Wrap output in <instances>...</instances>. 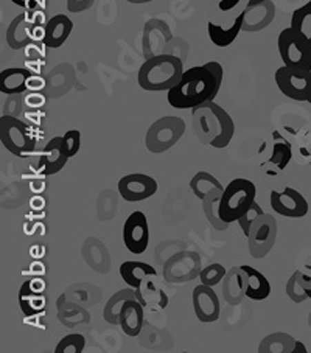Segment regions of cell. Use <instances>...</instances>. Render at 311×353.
Returning <instances> with one entry per match:
<instances>
[{
  "label": "cell",
  "instance_id": "obj_6",
  "mask_svg": "<svg viewBox=\"0 0 311 353\" xmlns=\"http://www.w3.org/2000/svg\"><path fill=\"white\" fill-rule=\"evenodd\" d=\"M185 132V121L174 117V115H168V117H162L156 120L154 123L150 126L148 132H146L145 143L150 153L161 154L165 153L170 148H173L179 139L184 136Z\"/></svg>",
  "mask_w": 311,
  "mask_h": 353
},
{
  "label": "cell",
  "instance_id": "obj_17",
  "mask_svg": "<svg viewBox=\"0 0 311 353\" xmlns=\"http://www.w3.org/2000/svg\"><path fill=\"white\" fill-rule=\"evenodd\" d=\"M274 16H276V5L271 0H265V2L252 5V7H246L243 30L249 33L265 30L272 23Z\"/></svg>",
  "mask_w": 311,
  "mask_h": 353
},
{
  "label": "cell",
  "instance_id": "obj_33",
  "mask_svg": "<svg viewBox=\"0 0 311 353\" xmlns=\"http://www.w3.org/2000/svg\"><path fill=\"white\" fill-rule=\"evenodd\" d=\"M86 347V339L80 333L67 334L59 341L54 353H83Z\"/></svg>",
  "mask_w": 311,
  "mask_h": 353
},
{
  "label": "cell",
  "instance_id": "obj_14",
  "mask_svg": "<svg viewBox=\"0 0 311 353\" xmlns=\"http://www.w3.org/2000/svg\"><path fill=\"white\" fill-rule=\"evenodd\" d=\"M193 310L197 318L204 324L218 321L221 314V305L215 291L209 285L201 283L193 290Z\"/></svg>",
  "mask_w": 311,
  "mask_h": 353
},
{
  "label": "cell",
  "instance_id": "obj_13",
  "mask_svg": "<svg viewBox=\"0 0 311 353\" xmlns=\"http://www.w3.org/2000/svg\"><path fill=\"white\" fill-rule=\"evenodd\" d=\"M46 282L39 277L30 279L19 290V307L26 316H38L46 310Z\"/></svg>",
  "mask_w": 311,
  "mask_h": 353
},
{
  "label": "cell",
  "instance_id": "obj_28",
  "mask_svg": "<svg viewBox=\"0 0 311 353\" xmlns=\"http://www.w3.org/2000/svg\"><path fill=\"white\" fill-rule=\"evenodd\" d=\"M297 341L288 333H272L260 343V353H291L296 349Z\"/></svg>",
  "mask_w": 311,
  "mask_h": 353
},
{
  "label": "cell",
  "instance_id": "obj_10",
  "mask_svg": "<svg viewBox=\"0 0 311 353\" xmlns=\"http://www.w3.org/2000/svg\"><path fill=\"white\" fill-rule=\"evenodd\" d=\"M123 241L128 251L134 255H140L146 251L150 243V228L143 212H132L126 218L123 226Z\"/></svg>",
  "mask_w": 311,
  "mask_h": 353
},
{
  "label": "cell",
  "instance_id": "obj_36",
  "mask_svg": "<svg viewBox=\"0 0 311 353\" xmlns=\"http://www.w3.org/2000/svg\"><path fill=\"white\" fill-rule=\"evenodd\" d=\"M61 137H63V150L67 157L70 159V157L77 156L81 148V132L77 130H70Z\"/></svg>",
  "mask_w": 311,
  "mask_h": 353
},
{
  "label": "cell",
  "instance_id": "obj_21",
  "mask_svg": "<svg viewBox=\"0 0 311 353\" xmlns=\"http://www.w3.org/2000/svg\"><path fill=\"white\" fill-rule=\"evenodd\" d=\"M33 72L23 67H10L0 72V92L5 95H21L28 89Z\"/></svg>",
  "mask_w": 311,
  "mask_h": 353
},
{
  "label": "cell",
  "instance_id": "obj_18",
  "mask_svg": "<svg viewBox=\"0 0 311 353\" xmlns=\"http://www.w3.org/2000/svg\"><path fill=\"white\" fill-rule=\"evenodd\" d=\"M73 32V22L69 16L57 14L50 17L46 23V33L42 44L47 48H59L64 46V42L69 39Z\"/></svg>",
  "mask_w": 311,
  "mask_h": 353
},
{
  "label": "cell",
  "instance_id": "obj_15",
  "mask_svg": "<svg viewBox=\"0 0 311 353\" xmlns=\"http://www.w3.org/2000/svg\"><path fill=\"white\" fill-rule=\"evenodd\" d=\"M181 271H185L188 277L194 279L201 272V259L197 252H181L173 255L163 268V276L172 283H181Z\"/></svg>",
  "mask_w": 311,
  "mask_h": 353
},
{
  "label": "cell",
  "instance_id": "obj_5",
  "mask_svg": "<svg viewBox=\"0 0 311 353\" xmlns=\"http://www.w3.org/2000/svg\"><path fill=\"white\" fill-rule=\"evenodd\" d=\"M0 142L3 148L17 157L32 154L36 148V140L28 126L21 119L8 114L0 119Z\"/></svg>",
  "mask_w": 311,
  "mask_h": 353
},
{
  "label": "cell",
  "instance_id": "obj_41",
  "mask_svg": "<svg viewBox=\"0 0 311 353\" xmlns=\"http://www.w3.org/2000/svg\"><path fill=\"white\" fill-rule=\"evenodd\" d=\"M46 88V80L42 77H38V75H33L32 78H30L28 81V89L30 90H34V92H38V90L44 89Z\"/></svg>",
  "mask_w": 311,
  "mask_h": 353
},
{
  "label": "cell",
  "instance_id": "obj_8",
  "mask_svg": "<svg viewBox=\"0 0 311 353\" xmlns=\"http://www.w3.org/2000/svg\"><path fill=\"white\" fill-rule=\"evenodd\" d=\"M276 84L285 97L294 101H308L311 95V70L282 65L276 70Z\"/></svg>",
  "mask_w": 311,
  "mask_h": 353
},
{
  "label": "cell",
  "instance_id": "obj_32",
  "mask_svg": "<svg viewBox=\"0 0 311 353\" xmlns=\"http://www.w3.org/2000/svg\"><path fill=\"white\" fill-rule=\"evenodd\" d=\"M291 159H292L291 143L286 142V140L282 137L279 139V134H276V143H274L272 147V156L270 157V162L274 163V165L282 172V170H285L286 165H288Z\"/></svg>",
  "mask_w": 311,
  "mask_h": 353
},
{
  "label": "cell",
  "instance_id": "obj_19",
  "mask_svg": "<svg viewBox=\"0 0 311 353\" xmlns=\"http://www.w3.org/2000/svg\"><path fill=\"white\" fill-rule=\"evenodd\" d=\"M156 277H150L142 282L136 290V299L142 303L145 310L150 312H161L168 305V296L161 287L154 282Z\"/></svg>",
  "mask_w": 311,
  "mask_h": 353
},
{
  "label": "cell",
  "instance_id": "obj_43",
  "mask_svg": "<svg viewBox=\"0 0 311 353\" xmlns=\"http://www.w3.org/2000/svg\"><path fill=\"white\" fill-rule=\"evenodd\" d=\"M126 2L134 3V5H139V3H150V2H154V0H126Z\"/></svg>",
  "mask_w": 311,
  "mask_h": 353
},
{
  "label": "cell",
  "instance_id": "obj_3",
  "mask_svg": "<svg viewBox=\"0 0 311 353\" xmlns=\"http://www.w3.org/2000/svg\"><path fill=\"white\" fill-rule=\"evenodd\" d=\"M184 74V64L174 54H154L140 65L139 86L148 92H162L172 89Z\"/></svg>",
  "mask_w": 311,
  "mask_h": 353
},
{
  "label": "cell",
  "instance_id": "obj_23",
  "mask_svg": "<svg viewBox=\"0 0 311 353\" xmlns=\"http://www.w3.org/2000/svg\"><path fill=\"white\" fill-rule=\"evenodd\" d=\"M145 308L137 299H130L123 303L120 312V327L128 336H139L145 322Z\"/></svg>",
  "mask_w": 311,
  "mask_h": 353
},
{
  "label": "cell",
  "instance_id": "obj_25",
  "mask_svg": "<svg viewBox=\"0 0 311 353\" xmlns=\"http://www.w3.org/2000/svg\"><path fill=\"white\" fill-rule=\"evenodd\" d=\"M120 276L125 280L126 285H130L131 288H139L142 285L143 280L150 277H157V272L154 268L148 263L137 260H130L120 265Z\"/></svg>",
  "mask_w": 311,
  "mask_h": 353
},
{
  "label": "cell",
  "instance_id": "obj_1",
  "mask_svg": "<svg viewBox=\"0 0 311 353\" xmlns=\"http://www.w3.org/2000/svg\"><path fill=\"white\" fill-rule=\"evenodd\" d=\"M221 84L223 80H219L205 64L190 67L168 90V105L174 109H194L215 100Z\"/></svg>",
  "mask_w": 311,
  "mask_h": 353
},
{
  "label": "cell",
  "instance_id": "obj_29",
  "mask_svg": "<svg viewBox=\"0 0 311 353\" xmlns=\"http://www.w3.org/2000/svg\"><path fill=\"white\" fill-rule=\"evenodd\" d=\"M224 190H219V188H213L212 192L205 194V198L203 199V210L204 215L207 218L213 228L217 230H224L229 226L228 223H224L221 218H219V201H221Z\"/></svg>",
  "mask_w": 311,
  "mask_h": 353
},
{
  "label": "cell",
  "instance_id": "obj_9",
  "mask_svg": "<svg viewBox=\"0 0 311 353\" xmlns=\"http://www.w3.org/2000/svg\"><path fill=\"white\" fill-rule=\"evenodd\" d=\"M277 240V221L270 214H263L254 221L248 234L249 252L254 259H263L271 252Z\"/></svg>",
  "mask_w": 311,
  "mask_h": 353
},
{
  "label": "cell",
  "instance_id": "obj_22",
  "mask_svg": "<svg viewBox=\"0 0 311 353\" xmlns=\"http://www.w3.org/2000/svg\"><path fill=\"white\" fill-rule=\"evenodd\" d=\"M248 277L243 268H232L223 279V297L229 305H239L246 296Z\"/></svg>",
  "mask_w": 311,
  "mask_h": 353
},
{
  "label": "cell",
  "instance_id": "obj_45",
  "mask_svg": "<svg viewBox=\"0 0 311 353\" xmlns=\"http://www.w3.org/2000/svg\"><path fill=\"white\" fill-rule=\"evenodd\" d=\"M260 2H265V0H248V5L246 7H252V5H257Z\"/></svg>",
  "mask_w": 311,
  "mask_h": 353
},
{
  "label": "cell",
  "instance_id": "obj_12",
  "mask_svg": "<svg viewBox=\"0 0 311 353\" xmlns=\"http://www.w3.org/2000/svg\"><path fill=\"white\" fill-rule=\"evenodd\" d=\"M270 201L272 210L286 218H303L310 210L308 201L291 187H285L282 192L272 190Z\"/></svg>",
  "mask_w": 311,
  "mask_h": 353
},
{
  "label": "cell",
  "instance_id": "obj_34",
  "mask_svg": "<svg viewBox=\"0 0 311 353\" xmlns=\"http://www.w3.org/2000/svg\"><path fill=\"white\" fill-rule=\"evenodd\" d=\"M225 274H228V271H225V268L223 265L213 263V265L205 266L204 270H201L199 279H201V283L209 285V287H215V285L223 282Z\"/></svg>",
  "mask_w": 311,
  "mask_h": 353
},
{
  "label": "cell",
  "instance_id": "obj_24",
  "mask_svg": "<svg viewBox=\"0 0 311 353\" xmlns=\"http://www.w3.org/2000/svg\"><path fill=\"white\" fill-rule=\"evenodd\" d=\"M243 21H245V10L235 17L234 23L228 28L218 26L215 22H209L207 23V32H209L210 41L219 48L229 47L243 30Z\"/></svg>",
  "mask_w": 311,
  "mask_h": 353
},
{
  "label": "cell",
  "instance_id": "obj_20",
  "mask_svg": "<svg viewBox=\"0 0 311 353\" xmlns=\"http://www.w3.org/2000/svg\"><path fill=\"white\" fill-rule=\"evenodd\" d=\"M30 27H32V16L28 11H23L19 16H16L7 28V44L13 50H22L28 46H32V34H30Z\"/></svg>",
  "mask_w": 311,
  "mask_h": 353
},
{
  "label": "cell",
  "instance_id": "obj_40",
  "mask_svg": "<svg viewBox=\"0 0 311 353\" xmlns=\"http://www.w3.org/2000/svg\"><path fill=\"white\" fill-rule=\"evenodd\" d=\"M26 103L30 108H42L46 105V97L33 90V92L26 99Z\"/></svg>",
  "mask_w": 311,
  "mask_h": 353
},
{
  "label": "cell",
  "instance_id": "obj_46",
  "mask_svg": "<svg viewBox=\"0 0 311 353\" xmlns=\"http://www.w3.org/2000/svg\"><path fill=\"white\" fill-rule=\"evenodd\" d=\"M308 103L311 105V95H310V99H308Z\"/></svg>",
  "mask_w": 311,
  "mask_h": 353
},
{
  "label": "cell",
  "instance_id": "obj_31",
  "mask_svg": "<svg viewBox=\"0 0 311 353\" xmlns=\"http://www.w3.org/2000/svg\"><path fill=\"white\" fill-rule=\"evenodd\" d=\"M294 32H297L305 39L311 41V0L299 7L291 16V26Z\"/></svg>",
  "mask_w": 311,
  "mask_h": 353
},
{
  "label": "cell",
  "instance_id": "obj_16",
  "mask_svg": "<svg viewBox=\"0 0 311 353\" xmlns=\"http://www.w3.org/2000/svg\"><path fill=\"white\" fill-rule=\"evenodd\" d=\"M69 157L63 150V137L57 136L48 142L41 151L38 161V172L44 176H53L66 167Z\"/></svg>",
  "mask_w": 311,
  "mask_h": 353
},
{
  "label": "cell",
  "instance_id": "obj_4",
  "mask_svg": "<svg viewBox=\"0 0 311 353\" xmlns=\"http://www.w3.org/2000/svg\"><path fill=\"white\" fill-rule=\"evenodd\" d=\"M257 196V187L249 179H234L224 187L219 201V218L224 223H235L251 209Z\"/></svg>",
  "mask_w": 311,
  "mask_h": 353
},
{
  "label": "cell",
  "instance_id": "obj_42",
  "mask_svg": "<svg viewBox=\"0 0 311 353\" xmlns=\"http://www.w3.org/2000/svg\"><path fill=\"white\" fill-rule=\"evenodd\" d=\"M301 282H302V287H303L305 294L308 296V299H311V276H307V274L302 272Z\"/></svg>",
  "mask_w": 311,
  "mask_h": 353
},
{
  "label": "cell",
  "instance_id": "obj_11",
  "mask_svg": "<svg viewBox=\"0 0 311 353\" xmlns=\"http://www.w3.org/2000/svg\"><path fill=\"white\" fill-rule=\"evenodd\" d=\"M157 182L154 178L143 173H131L119 181V193L128 203H139L156 194Z\"/></svg>",
  "mask_w": 311,
  "mask_h": 353
},
{
  "label": "cell",
  "instance_id": "obj_39",
  "mask_svg": "<svg viewBox=\"0 0 311 353\" xmlns=\"http://www.w3.org/2000/svg\"><path fill=\"white\" fill-rule=\"evenodd\" d=\"M11 2L23 11H36L42 7V0H11Z\"/></svg>",
  "mask_w": 311,
  "mask_h": 353
},
{
  "label": "cell",
  "instance_id": "obj_27",
  "mask_svg": "<svg viewBox=\"0 0 311 353\" xmlns=\"http://www.w3.org/2000/svg\"><path fill=\"white\" fill-rule=\"evenodd\" d=\"M130 299H136V288H125L109 297L106 307L103 310V319L111 325H120V312L123 303Z\"/></svg>",
  "mask_w": 311,
  "mask_h": 353
},
{
  "label": "cell",
  "instance_id": "obj_26",
  "mask_svg": "<svg viewBox=\"0 0 311 353\" xmlns=\"http://www.w3.org/2000/svg\"><path fill=\"white\" fill-rule=\"evenodd\" d=\"M243 271L246 272L248 277V285H246V297L251 301H265L271 296V283L263 274L259 270L243 265Z\"/></svg>",
  "mask_w": 311,
  "mask_h": 353
},
{
  "label": "cell",
  "instance_id": "obj_35",
  "mask_svg": "<svg viewBox=\"0 0 311 353\" xmlns=\"http://www.w3.org/2000/svg\"><path fill=\"white\" fill-rule=\"evenodd\" d=\"M301 271L292 272V276L288 279V283H286V294H288L290 299L294 303H301L305 299H308V296L305 294L302 282H301Z\"/></svg>",
  "mask_w": 311,
  "mask_h": 353
},
{
  "label": "cell",
  "instance_id": "obj_44",
  "mask_svg": "<svg viewBox=\"0 0 311 353\" xmlns=\"http://www.w3.org/2000/svg\"><path fill=\"white\" fill-rule=\"evenodd\" d=\"M294 352H307V349H305V347H303V344H302V343H299V341H297V343H296V349H294Z\"/></svg>",
  "mask_w": 311,
  "mask_h": 353
},
{
  "label": "cell",
  "instance_id": "obj_37",
  "mask_svg": "<svg viewBox=\"0 0 311 353\" xmlns=\"http://www.w3.org/2000/svg\"><path fill=\"white\" fill-rule=\"evenodd\" d=\"M263 214H265L263 209H261L260 204L257 203V201H255V203L251 205V209H249L246 214L243 215L240 220H239V224H240V228L243 230V235L248 236L249 230H251V226L254 224V221L257 220L259 216L263 215Z\"/></svg>",
  "mask_w": 311,
  "mask_h": 353
},
{
  "label": "cell",
  "instance_id": "obj_7",
  "mask_svg": "<svg viewBox=\"0 0 311 353\" xmlns=\"http://www.w3.org/2000/svg\"><path fill=\"white\" fill-rule=\"evenodd\" d=\"M277 47L285 65L311 70V41L288 27L280 32Z\"/></svg>",
  "mask_w": 311,
  "mask_h": 353
},
{
  "label": "cell",
  "instance_id": "obj_30",
  "mask_svg": "<svg viewBox=\"0 0 311 353\" xmlns=\"http://www.w3.org/2000/svg\"><path fill=\"white\" fill-rule=\"evenodd\" d=\"M190 188L193 194L197 198L203 201L205 198V194L212 192L213 188H219V190H224V187L221 182H219L215 176L207 173V172H198L193 176L190 181Z\"/></svg>",
  "mask_w": 311,
  "mask_h": 353
},
{
  "label": "cell",
  "instance_id": "obj_2",
  "mask_svg": "<svg viewBox=\"0 0 311 353\" xmlns=\"http://www.w3.org/2000/svg\"><path fill=\"white\" fill-rule=\"evenodd\" d=\"M192 126L201 143L223 150L235 134V123L230 114L215 101H207L193 109Z\"/></svg>",
  "mask_w": 311,
  "mask_h": 353
},
{
  "label": "cell",
  "instance_id": "obj_38",
  "mask_svg": "<svg viewBox=\"0 0 311 353\" xmlns=\"http://www.w3.org/2000/svg\"><path fill=\"white\" fill-rule=\"evenodd\" d=\"M95 0H67V10L70 13H81L92 7Z\"/></svg>",
  "mask_w": 311,
  "mask_h": 353
}]
</instances>
